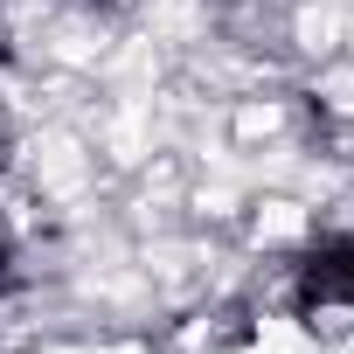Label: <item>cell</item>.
<instances>
[{"instance_id":"6da1fadb","label":"cell","mask_w":354,"mask_h":354,"mask_svg":"<svg viewBox=\"0 0 354 354\" xmlns=\"http://www.w3.org/2000/svg\"><path fill=\"white\" fill-rule=\"evenodd\" d=\"M0 264H8V216H0Z\"/></svg>"}]
</instances>
